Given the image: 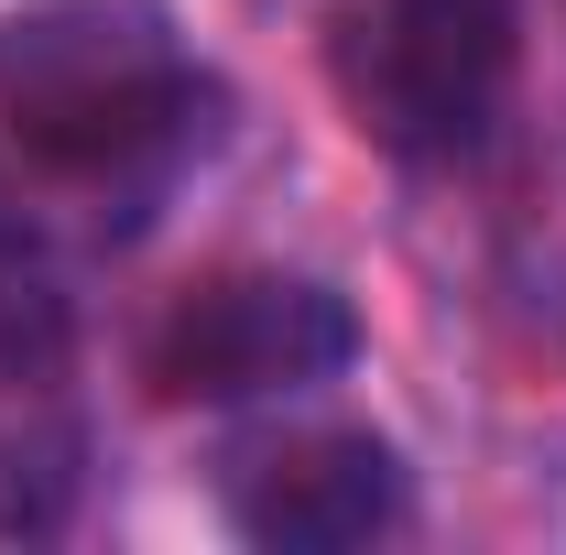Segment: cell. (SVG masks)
Returning a JSON list of instances; mask_svg holds the SVG:
<instances>
[{
  "instance_id": "cell-5",
  "label": "cell",
  "mask_w": 566,
  "mask_h": 555,
  "mask_svg": "<svg viewBox=\"0 0 566 555\" xmlns=\"http://www.w3.org/2000/svg\"><path fill=\"white\" fill-rule=\"evenodd\" d=\"M66 359V294L33 262V240L0 218V392H33Z\"/></svg>"
},
{
  "instance_id": "cell-2",
  "label": "cell",
  "mask_w": 566,
  "mask_h": 555,
  "mask_svg": "<svg viewBox=\"0 0 566 555\" xmlns=\"http://www.w3.org/2000/svg\"><path fill=\"white\" fill-rule=\"evenodd\" d=\"M327 76L381 153L458 164L491 142L512 87V0H338Z\"/></svg>"
},
{
  "instance_id": "cell-1",
  "label": "cell",
  "mask_w": 566,
  "mask_h": 555,
  "mask_svg": "<svg viewBox=\"0 0 566 555\" xmlns=\"http://www.w3.org/2000/svg\"><path fill=\"white\" fill-rule=\"evenodd\" d=\"M208 76L164 0H22L0 11V121L44 175H132L197 132Z\"/></svg>"
},
{
  "instance_id": "cell-4",
  "label": "cell",
  "mask_w": 566,
  "mask_h": 555,
  "mask_svg": "<svg viewBox=\"0 0 566 555\" xmlns=\"http://www.w3.org/2000/svg\"><path fill=\"white\" fill-rule=\"evenodd\" d=\"M403 512H415V480L370 425H305V436L229 458V523L273 555L381 545V534H403Z\"/></svg>"
},
{
  "instance_id": "cell-3",
  "label": "cell",
  "mask_w": 566,
  "mask_h": 555,
  "mask_svg": "<svg viewBox=\"0 0 566 555\" xmlns=\"http://www.w3.org/2000/svg\"><path fill=\"white\" fill-rule=\"evenodd\" d=\"M359 359V316L316 273H208L164 305L142 348V381L164 404H273L316 392Z\"/></svg>"
}]
</instances>
